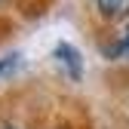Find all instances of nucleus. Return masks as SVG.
Wrapping results in <instances>:
<instances>
[{
  "label": "nucleus",
  "mask_w": 129,
  "mask_h": 129,
  "mask_svg": "<svg viewBox=\"0 0 129 129\" xmlns=\"http://www.w3.org/2000/svg\"><path fill=\"white\" fill-rule=\"evenodd\" d=\"M0 129H15V126H0Z\"/></svg>",
  "instance_id": "nucleus-5"
},
{
  "label": "nucleus",
  "mask_w": 129,
  "mask_h": 129,
  "mask_svg": "<svg viewBox=\"0 0 129 129\" xmlns=\"http://www.w3.org/2000/svg\"><path fill=\"white\" fill-rule=\"evenodd\" d=\"M95 6L105 19H123L129 15V0H95Z\"/></svg>",
  "instance_id": "nucleus-2"
},
{
  "label": "nucleus",
  "mask_w": 129,
  "mask_h": 129,
  "mask_svg": "<svg viewBox=\"0 0 129 129\" xmlns=\"http://www.w3.org/2000/svg\"><path fill=\"white\" fill-rule=\"evenodd\" d=\"M108 55H114V58H129V25L117 34V40L108 46Z\"/></svg>",
  "instance_id": "nucleus-3"
},
{
  "label": "nucleus",
  "mask_w": 129,
  "mask_h": 129,
  "mask_svg": "<svg viewBox=\"0 0 129 129\" xmlns=\"http://www.w3.org/2000/svg\"><path fill=\"white\" fill-rule=\"evenodd\" d=\"M19 68V55H3V61H0V74H9Z\"/></svg>",
  "instance_id": "nucleus-4"
},
{
  "label": "nucleus",
  "mask_w": 129,
  "mask_h": 129,
  "mask_svg": "<svg viewBox=\"0 0 129 129\" xmlns=\"http://www.w3.org/2000/svg\"><path fill=\"white\" fill-rule=\"evenodd\" d=\"M55 58H58V64L68 68V74H71L74 80L80 77V52L74 49L71 43H58V46H55Z\"/></svg>",
  "instance_id": "nucleus-1"
}]
</instances>
